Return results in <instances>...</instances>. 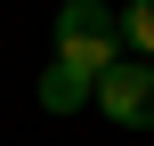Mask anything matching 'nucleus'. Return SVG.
Returning <instances> with one entry per match:
<instances>
[{
  "label": "nucleus",
  "mask_w": 154,
  "mask_h": 146,
  "mask_svg": "<svg viewBox=\"0 0 154 146\" xmlns=\"http://www.w3.org/2000/svg\"><path fill=\"white\" fill-rule=\"evenodd\" d=\"M122 49L130 57H154V0H130L122 8Z\"/></svg>",
  "instance_id": "4"
},
{
  "label": "nucleus",
  "mask_w": 154,
  "mask_h": 146,
  "mask_svg": "<svg viewBox=\"0 0 154 146\" xmlns=\"http://www.w3.org/2000/svg\"><path fill=\"white\" fill-rule=\"evenodd\" d=\"M106 122H122V130H154V57H114L106 73H97V98H89Z\"/></svg>",
  "instance_id": "2"
},
{
  "label": "nucleus",
  "mask_w": 154,
  "mask_h": 146,
  "mask_svg": "<svg viewBox=\"0 0 154 146\" xmlns=\"http://www.w3.org/2000/svg\"><path fill=\"white\" fill-rule=\"evenodd\" d=\"M89 98H97L89 73H73V65H49V73H41V114H81Z\"/></svg>",
  "instance_id": "3"
},
{
  "label": "nucleus",
  "mask_w": 154,
  "mask_h": 146,
  "mask_svg": "<svg viewBox=\"0 0 154 146\" xmlns=\"http://www.w3.org/2000/svg\"><path fill=\"white\" fill-rule=\"evenodd\" d=\"M114 57H122V8L114 0H65L57 8V65L97 81Z\"/></svg>",
  "instance_id": "1"
}]
</instances>
